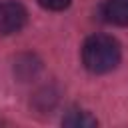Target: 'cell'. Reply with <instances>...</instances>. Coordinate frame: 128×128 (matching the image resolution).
Instances as JSON below:
<instances>
[{"label": "cell", "mask_w": 128, "mask_h": 128, "mask_svg": "<svg viewBox=\"0 0 128 128\" xmlns=\"http://www.w3.org/2000/svg\"><path fill=\"white\" fill-rule=\"evenodd\" d=\"M82 62L94 74H106L120 62V44L106 34L90 36L82 46Z\"/></svg>", "instance_id": "cell-1"}, {"label": "cell", "mask_w": 128, "mask_h": 128, "mask_svg": "<svg viewBox=\"0 0 128 128\" xmlns=\"http://www.w3.org/2000/svg\"><path fill=\"white\" fill-rule=\"evenodd\" d=\"M62 124L64 126H72V128H92L96 126V118H92L88 112H82V110H70L64 118H62Z\"/></svg>", "instance_id": "cell-4"}, {"label": "cell", "mask_w": 128, "mask_h": 128, "mask_svg": "<svg viewBox=\"0 0 128 128\" xmlns=\"http://www.w3.org/2000/svg\"><path fill=\"white\" fill-rule=\"evenodd\" d=\"M28 20V12L18 2H2L0 4V34H16L24 28Z\"/></svg>", "instance_id": "cell-2"}, {"label": "cell", "mask_w": 128, "mask_h": 128, "mask_svg": "<svg viewBox=\"0 0 128 128\" xmlns=\"http://www.w3.org/2000/svg\"><path fill=\"white\" fill-rule=\"evenodd\" d=\"M100 14L106 22L116 26H128V0H104Z\"/></svg>", "instance_id": "cell-3"}, {"label": "cell", "mask_w": 128, "mask_h": 128, "mask_svg": "<svg viewBox=\"0 0 128 128\" xmlns=\"http://www.w3.org/2000/svg\"><path fill=\"white\" fill-rule=\"evenodd\" d=\"M42 8L46 10H54V12H60V10H66L70 6L72 0H38Z\"/></svg>", "instance_id": "cell-5"}]
</instances>
